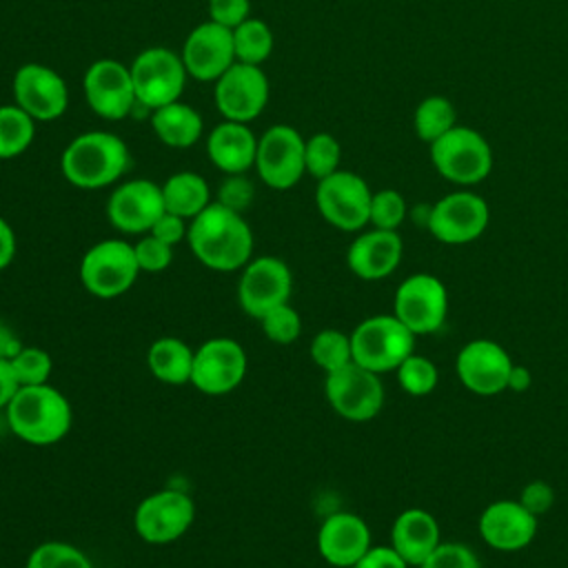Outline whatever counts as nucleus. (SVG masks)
<instances>
[{"instance_id":"1","label":"nucleus","mask_w":568,"mask_h":568,"mask_svg":"<svg viewBox=\"0 0 568 568\" xmlns=\"http://www.w3.org/2000/svg\"><path fill=\"white\" fill-rule=\"evenodd\" d=\"M186 242L211 271H240L253 257V231L242 213L211 202L189 222Z\"/></svg>"},{"instance_id":"2","label":"nucleus","mask_w":568,"mask_h":568,"mask_svg":"<svg viewBox=\"0 0 568 568\" xmlns=\"http://www.w3.org/2000/svg\"><path fill=\"white\" fill-rule=\"evenodd\" d=\"M129 169L131 151L126 142L111 131L80 133L60 155V171L64 180L84 191L111 186Z\"/></svg>"},{"instance_id":"3","label":"nucleus","mask_w":568,"mask_h":568,"mask_svg":"<svg viewBox=\"0 0 568 568\" xmlns=\"http://www.w3.org/2000/svg\"><path fill=\"white\" fill-rule=\"evenodd\" d=\"M4 410L11 433L31 446L58 444L73 424L69 399L49 382L20 386Z\"/></svg>"},{"instance_id":"4","label":"nucleus","mask_w":568,"mask_h":568,"mask_svg":"<svg viewBox=\"0 0 568 568\" xmlns=\"http://www.w3.org/2000/svg\"><path fill=\"white\" fill-rule=\"evenodd\" d=\"M435 171L459 186L484 182L493 171V149L473 126L455 124L442 138L428 144Z\"/></svg>"},{"instance_id":"5","label":"nucleus","mask_w":568,"mask_h":568,"mask_svg":"<svg viewBox=\"0 0 568 568\" xmlns=\"http://www.w3.org/2000/svg\"><path fill=\"white\" fill-rule=\"evenodd\" d=\"M415 333L395 315H371L351 333L353 362L382 375L415 353Z\"/></svg>"},{"instance_id":"6","label":"nucleus","mask_w":568,"mask_h":568,"mask_svg":"<svg viewBox=\"0 0 568 568\" xmlns=\"http://www.w3.org/2000/svg\"><path fill=\"white\" fill-rule=\"evenodd\" d=\"M140 266L133 244L126 240L95 242L80 260V282L98 300L124 295L138 280Z\"/></svg>"},{"instance_id":"7","label":"nucleus","mask_w":568,"mask_h":568,"mask_svg":"<svg viewBox=\"0 0 568 568\" xmlns=\"http://www.w3.org/2000/svg\"><path fill=\"white\" fill-rule=\"evenodd\" d=\"M129 69L138 106L146 111L180 100L189 78L182 55L166 47H149L140 51Z\"/></svg>"},{"instance_id":"8","label":"nucleus","mask_w":568,"mask_h":568,"mask_svg":"<svg viewBox=\"0 0 568 568\" xmlns=\"http://www.w3.org/2000/svg\"><path fill=\"white\" fill-rule=\"evenodd\" d=\"M373 191L366 180L353 171L337 169L317 180L315 204L320 215L335 229L353 233L368 224Z\"/></svg>"},{"instance_id":"9","label":"nucleus","mask_w":568,"mask_h":568,"mask_svg":"<svg viewBox=\"0 0 568 568\" xmlns=\"http://www.w3.org/2000/svg\"><path fill=\"white\" fill-rule=\"evenodd\" d=\"M324 395L331 408L348 422H371L384 406L379 375L355 362L326 373Z\"/></svg>"},{"instance_id":"10","label":"nucleus","mask_w":568,"mask_h":568,"mask_svg":"<svg viewBox=\"0 0 568 568\" xmlns=\"http://www.w3.org/2000/svg\"><path fill=\"white\" fill-rule=\"evenodd\" d=\"M304 144L306 138L291 124H273L257 138L255 171L257 178L275 191L295 186L304 173Z\"/></svg>"},{"instance_id":"11","label":"nucleus","mask_w":568,"mask_h":568,"mask_svg":"<svg viewBox=\"0 0 568 568\" xmlns=\"http://www.w3.org/2000/svg\"><path fill=\"white\" fill-rule=\"evenodd\" d=\"M393 315L415 335L437 333L448 315V291L430 273L408 275L395 291Z\"/></svg>"},{"instance_id":"12","label":"nucleus","mask_w":568,"mask_h":568,"mask_svg":"<svg viewBox=\"0 0 568 568\" xmlns=\"http://www.w3.org/2000/svg\"><path fill=\"white\" fill-rule=\"evenodd\" d=\"M193 519V499L182 490L162 488L138 504L133 513V528L142 541L164 546L180 539L191 528Z\"/></svg>"},{"instance_id":"13","label":"nucleus","mask_w":568,"mask_h":568,"mask_svg":"<svg viewBox=\"0 0 568 568\" xmlns=\"http://www.w3.org/2000/svg\"><path fill=\"white\" fill-rule=\"evenodd\" d=\"M490 222L486 200L468 189L439 197L428 209L426 229L442 244H468L477 240Z\"/></svg>"},{"instance_id":"14","label":"nucleus","mask_w":568,"mask_h":568,"mask_svg":"<svg viewBox=\"0 0 568 568\" xmlns=\"http://www.w3.org/2000/svg\"><path fill=\"white\" fill-rule=\"evenodd\" d=\"M293 275L284 260L275 255L251 257L242 266L237 282V302L248 317H264L275 306L291 300Z\"/></svg>"},{"instance_id":"15","label":"nucleus","mask_w":568,"mask_h":568,"mask_svg":"<svg viewBox=\"0 0 568 568\" xmlns=\"http://www.w3.org/2000/svg\"><path fill=\"white\" fill-rule=\"evenodd\" d=\"M246 368V351L237 339L211 337L193 353L191 384L204 395H226L244 382Z\"/></svg>"},{"instance_id":"16","label":"nucleus","mask_w":568,"mask_h":568,"mask_svg":"<svg viewBox=\"0 0 568 568\" xmlns=\"http://www.w3.org/2000/svg\"><path fill=\"white\" fill-rule=\"evenodd\" d=\"M213 84L215 109L231 122H253L268 102V78L255 64L233 62Z\"/></svg>"},{"instance_id":"17","label":"nucleus","mask_w":568,"mask_h":568,"mask_svg":"<svg viewBox=\"0 0 568 568\" xmlns=\"http://www.w3.org/2000/svg\"><path fill=\"white\" fill-rule=\"evenodd\" d=\"M84 100L102 120H124L138 106L131 69L113 58H100L84 71Z\"/></svg>"},{"instance_id":"18","label":"nucleus","mask_w":568,"mask_h":568,"mask_svg":"<svg viewBox=\"0 0 568 568\" xmlns=\"http://www.w3.org/2000/svg\"><path fill=\"white\" fill-rule=\"evenodd\" d=\"M13 104L36 122L58 120L69 106L67 82L47 64L27 62L13 75Z\"/></svg>"},{"instance_id":"19","label":"nucleus","mask_w":568,"mask_h":568,"mask_svg":"<svg viewBox=\"0 0 568 568\" xmlns=\"http://www.w3.org/2000/svg\"><path fill=\"white\" fill-rule=\"evenodd\" d=\"M162 213V186L146 178L120 182L106 200V217L111 226L124 235L149 233Z\"/></svg>"},{"instance_id":"20","label":"nucleus","mask_w":568,"mask_h":568,"mask_svg":"<svg viewBox=\"0 0 568 568\" xmlns=\"http://www.w3.org/2000/svg\"><path fill=\"white\" fill-rule=\"evenodd\" d=\"M508 351L495 339H470L455 357V373L459 382L475 395H497L508 388L513 368Z\"/></svg>"},{"instance_id":"21","label":"nucleus","mask_w":568,"mask_h":568,"mask_svg":"<svg viewBox=\"0 0 568 568\" xmlns=\"http://www.w3.org/2000/svg\"><path fill=\"white\" fill-rule=\"evenodd\" d=\"M180 55L189 78H195L200 82H215L233 62H237L233 29L206 20L191 29Z\"/></svg>"},{"instance_id":"22","label":"nucleus","mask_w":568,"mask_h":568,"mask_svg":"<svg viewBox=\"0 0 568 568\" xmlns=\"http://www.w3.org/2000/svg\"><path fill=\"white\" fill-rule=\"evenodd\" d=\"M481 539L501 552H515L532 544L537 535V517L517 499H497L479 515Z\"/></svg>"},{"instance_id":"23","label":"nucleus","mask_w":568,"mask_h":568,"mask_svg":"<svg viewBox=\"0 0 568 568\" xmlns=\"http://www.w3.org/2000/svg\"><path fill=\"white\" fill-rule=\"evenodd\" d=\"M371 546V528L355 513H333L320 524L317 550L335 568H353Z\"/></svg>"},{"instance_id":"24","label":"nucleus","mask_w":568,"mask_h":568,"mask_svg":"<svg viewBox=\"0 0 568 568\" xmlns=\"http://www.w3.org/2000/svg\"><path fill=\"white\" fill-rule=\"evenodd\" d=\"M402 253L404 244L397 231L371 229L351 242L346 251V264L355 277L377 282L388 277L399 266Z\"/></svg>"},{"instance_id":"25","label":"nucleus","mask_w":568,"mask_h":568,"mask_svg":"<svg viewBox=\"0 0 568 568\" xmlns=\"http://www.w3.org/2000/svg\"><path fill=\"white\" fill-rule=\"evenodd\" d=\"M206 153L211 164L224 175L246 173L255 166L257 138L248 124L222 120L206 135Z\"/></svg>"},{"instance_id":"26","label":"nucleus","mask_w":568,"mask_h":568,"mask_svg":"<svg viewBox=\"0 0 568 568\" xmlns=\"http://www.w3.org/2000/svg\"><path fill=\"white\" fill-rule=\"evenodd\" d=\"M442 544L437 519L424 508L402 510L390 528V546L408 566H422Z\"/></svg>"},{"instance_id":"27","label":"nucleus","mask_w":568,"mask_h":568,"mask_svg":"<svg viewBox=\"0 0 568 568\" xmlns=\"http://www.w3.org/2000/svg\"><path fill=\"white\" fill-rule=\"evenodd\" d=\"M151 129L162 144L171 149H189L200 142L204 122L191 104L175 100L151 111Z\"/></svg>"},{"instance_id":"28","label":"nucleus","mask_w":568,"mask_h":568,"mask_svg":"<svg viewBox=\"0 0 568 568\" xmlns=\"http://www.w3.org/2000/svg\"><path fill=\"white\" fill-rule=\"evenodd\" d=\"M193 348L180 337H160L146 351V366L151 375L169 386L191 384Z\"/></svg>"},{"instance_id":"29","label":"nucleus","mask_w":568,"mask_h":568,"mask_svg":"<svg viewBox=\"0 0 568 568\" xmlns=\"http://www.w3.org/2000/svg\"><path fill=\"white\" fill-rule=\"evenodd\" d=\"M160 186L164 211L175 213L189 222L213 202L209 182L195 171H178L169 175Z\"/></svg>"},{"instance_id":"30","label":"nucleus","mask_w":568,"mask_h":568,"mask_svg":"<svg viewBox=\"0 0 568 568\" xmlns=\"http://www.w3.org/2000/svg\"><path fill=\"white\" fill-rule=\"evenodd\" d=\"M36 138V120L18 104H0V160L22 155Z\"/></svg>"},{"instance_id":"31","label":"nucleus","mask_w":568,"mask_h":568,"mask_svg":"<svg viewBox=\"0 0 568 568\" xmlns=\"http://www.w3.org/2000/svg\"><path fill=\"white\" fill-rule=\"evenodd\" d=\"M273 31L271 27L260 18H246L242 24L233 29V47H235V60L244 64L262 67L273 53Z\"/></svg>"},{"instance_id":"32","label":"nucleus","mask_w":568,"mask_h":568,"mask_svg":"<svg viewBox=\"0 0 568 568\" xmlns=\"http://www.w3.org/2000/svg\"><path fill=\"white\" fill-rule=\"evenodd\" d=\"M457 124V111L453 102L444 95H428L424 98L413 115L415 133L422 142L430 144L437 138H442L446 131H450Z\"/></svg>"},{"instance_id":"33","label":"nucleus","mask_w":568,"mask_h":568,"mask_svg":"<svg viewBox=\"0 0 568 568\" xmlns=\"http://www.w3.org/2000/svg\"><path fill=\"white\" fill-rule=\"evenodd\" d=\"M308 351H311V359L324 373H333L353 362L351 333H344L337 328H324L315 333Z\"/></svg>"},{"instance_id":"34","label":"nucleus","mask_w":568,"mask_h":568,"mask_svg":"<svg viewBox=\"0 0 568 568\" xmlns=\"http://www.w3.org/2000/svg\"><path fill=\"white\" fill-rule=\"evenodd\" d=\"M24 568H95L93 561L69 541H42L27 559Z\"/></svg>"},{"instance_id":"35","label":"nucleus","mask_w":568,"mask_h":568,"mask_svg":"<svg viewBox=\"0 0 568 568\" xmlns=\"http://www.w3.org/2000/svg\"><path fill=\"white\" fill-rule=\"evenodd\" d=\"M339 160H342V146L335 135L315 133V135L306 138L304 164H306V173L311 178H315V180L328 178L331 173H335L339 169Z\"/></svg>"},{"instance_id":"36","label":"nucleus","mask_w":568,"mask_h":568,"mask_svg":"<svg viewBox=\"0 0 568 568\" xmlns=\"http://www.w3.org/2000/svg\"><path fill=\"white\" fill-rule=\"evenodd\" d=\"M397 382L402 386L404 393L422 397L435 390L437 382H439V373L437 366L433 364V359L424 357V355H408L399 366H397Z\"/></svg>"},{"instance_id":"37","label":"nucleus","mask_w":568,"mask_h":568,"mask_svg":"<svg viewBox=\"0 0 568 568\" xmlns=\"http://www.w3.org/2000/svg\"><path fill=\"white\" fill-rule=\"evenodd\" d=\"M406 215H408V204L399 191L379 189L373 193L371 213H368V224L373 229L397 231L406 220Z\"/></svg>"},{"instance_id":"38","label":"nucleus","mask_w":568,"mask_h":568,"mask_svg":"<svg viewBox=\"0 0 568 568\" xmlns=\"http://www.w3.org/2000/svg\"><path fill=\"white\" fill-rule=\"evenodd\" d=\"M20 386L47 384L53 371L51 355L38 346H20L16 355L9 359Z\"/></svg>"},{"instance_id":"39","label":"nucleus","mask_w":568,"mask_h":568,"mask_svg":"<svg viewBox=\"0 0 568 568\" xmlns=\"http://www.w3.org/2000/svg\"><path fill=\"white\" fill-rule=\"evenodd\" d=\"M260 324L264 335L275 344H293L302 333V317L288 302L260 317Z\"/></svg>"},{"instance_id":"40","label":"nucleus","mask_w":568,"mask_h":568,"mask_svg":"<svg viewBox=\"0 0 568 568\" xmlns=\"http://www.w3.org/2000/svg\"><path fill=\"white\" fill-rule=\"evenodd\" d=\"M419 568H481L475 550L462 541H442Z\"/></svg>"},{"instance_id":"41","label":"nucleus","mask_w":568,"mask_h":568,"mask_svg":"<svg viewBox=\"0 0 568 568\" xmlns=\"http://www.w3.org/2000/svg\"><path fill=\"white\" fill-rule=\"evenodd\" d=\"M135 260L140 266V273H160L173 262V246L164 244L162 240L153 237L151 233L140 235V240L133 244Z\"/></svg>"},{"instance_id":"42","label":"nucleus","mask_w":568,"mask_h":568,"mask_svg":"<svg viewBox=\"0 0 568 568\" xmlns=\"http://www.w3.org/2000/svg\"><path fill=\"white\" fill-rule=\"evenodd\" d=\"M215 195H217L215 202H220L222 206L244 213L255 197V189H253V182L244 173H233L222 180Z\"/></svg>"},{"instance_id":"43","label":"nucleus","mask_w":568,"mask_h":568,"mask_svg":"<svg viewBox=\"0 0 568 568\" xmlns=\"http://www.w3.org/2000/svg\"><path fill=\"white\" fill-rule=\"evenodd\" d=\"M251 18V0H209V20L235 29Z\"/></svg>"},{"instance_id":"44","label":"nucleus","mask_w":568,"mask_h":568,"mask_svg":"<svg viewBox=\"0 0 568 568\" xmlns=\"http://www.w3.org/2000/svg\"><path fill=\"white\" fill-rule=\"evenodd\" d=\"M528 513H532L535 517L544 515L550 510L552 501H555V490L548 481L544 479H532L528 481L521 493H519V499H517Z\"/></svg>"},{"instance_id":"45","label":"nucleus","mask_w":568,"mask_h":568,"mask_svg":"<svg viewBox=\"0 0 568 568\" xmlns=\"http://www.w3.org/2000/svg\"><path fill=\"white\" fill-rule=\"evenodd\" d=\"M186 231H189V220H184V217H180V215H175V213L164 211V213L155 220V224L151 226L149 233H151L153 237L162 240L164 244L175 246V244H180L182 240H186Z\"/></svg>"},{"instance_id":"46","label":"nucleus","mask_w":568,"mask_h":568,"mask_svg":"<svg viewBox=\"0 0 568 568\" xmlns=\"http://www.w3.org/2000/svg\"><path fill=\"white\" fill-rule=\"evenodd\" d=\"M353 568H408V564L399 557V552L388 546H371Z\"/></svg>"},{"instance_id":"47","label":"nucleus","mask_w":568,"mask_h":568,"mask_svg":"<svg viewBox=\"0 0 568 568\" xmlns=\"http://www.w3.org/2000/svg\"><path fill=\"white\" fill-rule=\"evenodd\" d=\"M18 388H20V382H18V377L13 373L11 362L0 357V408L9 406V402L13 399Z\"/></svg>"},{"instance_id":"48","label":"nucleus","mask_w":568,"mask_h":568,"mask_svg":"<svg viewBox=\"0 0 568 568\" xmlns=\"http://www.w3.org/2000/svg\"><path fill=\"white\" fill-rule=\"evenodd\" d=\"M16 251H18V242H16L13 226L0 215V271L13 262Z\"/></svg>"},{"instance_id":"49","label":"nucleus","mask_w":568,"mask_h":568,"mask_svg":"<svg viewBox=\"0 0 568 568\" xmlns=\"http://www.w3.org/2000/svg\"><path fill=\"white\" fill-rule=\"evenodd\" d=\"M532 386V373L528 366L521 364H513L510 375H508V388L506 390H515V393H524Z\"/></svg>"}]
</instances>
